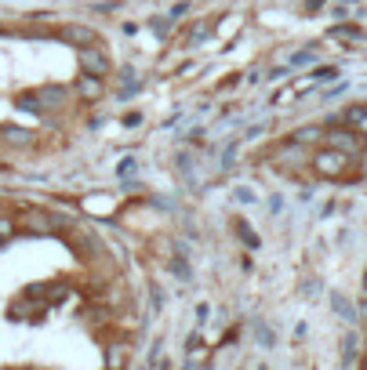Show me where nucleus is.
<instances>
[{
    "mask_svg": "<svg viewBox=\"0 0 367 370\" xmlns=\"http://www.w3.org/2000/svg\"><path fill=\"white\" fill-rule=\"evenodd\" d=\"M349 160L353 157H346V152H335V149H320L313 157V171L320 174V178H342L349 171Z\"/></svg>",
    "mask_w": 367,
    "mask_h": 370,
    "instance_id": "1",
    "label": "nucleus"
},
{
    "mask_svg": "<svg viewBox=\"0 0 367 370\" xmlns=\"http://www.w3.org/2000/svg\"><path fill=\"white\" fill-rule=\"evenodd\" d=\"M324 138H327V149H335V152H346V157L360 152V131H353V127H342V131H331Z\"/></svg>",
    "mask_w": 367,
    "mask_h": 370,
    "instance_id": "2",
    "label": "nucleus"
},
{
    "mask_svg": "<svg viewBox=\"0 0 367 370\" xmlns=\"http://www.w3.org/2000/svg\"><path fill=\"white\" fill-rule=\"evenodd\" d=\"M80 69L87 73V76H106L109 73V58L102 55L98 47H80Z\"/></svg>",
    "mask_w": 367,
    "mask_h": 370,
    "instance_id": "3",
    "label": "nucleus"
},
{
    "mask_svg": "<svg viewBox=\"0 0 367 370\" xmlns=\"http://www.w3.org/2000/svg\"><path fill=\"white\" fill-rule=\"evenodd\" d=\"M62 36H66L69 44H77V47H95V30H87V25H66V30H62Z\"/></svg>",
    "mask_w": 367,
    "mask_h": 370,
    "instance_id": "4",
    "label": "nucleus"
},
{
    "mask_svg": "<svg viewBox=\"0 0 367 370\" xmlns=\"http://www.w3.org/2000/svg\"><path fill=\"white\" fill-rule=\"evenodd\" d=\"M77 95L84 98V102H98V98H102V76H80V80H77Z\"/></svg>",
    "mask_w": 367,
    "mask_h": 370,
    "instance_id": "5",
    "label": "nucleus"
},
{
    "mask_svg": "<svg viewBox=\"0 0 367 370\" xmlns=\"http://www.w3.org/2000/svg\"><path fill=\"white\" fill-rule=\"evenodd\" d=\"M342 124H349L353 131H367V106H349L342 113Z\"/></svg>",
    "mask_w": 367,
    "mask_h": 370,
    "instance_id": "6",
    "label": "nucleus"
},
{
    "mask_svg": "<svg viewBox=\"0 0 367 370\" xmlns=\"http://www.w3.org/2000/svg\"><path fill=\"white\" fill-rule=\"evenodd\" d=\"M26 225L33 229V233H52L58 222L52 218V214H44V211H30V214H26Z\"/></svg>",
    "mask_w": 367,
    "mask_h": 370,
    "instance_id": "7",
    "label": "nucleus"
},
{
    "mask_svg": "<svg viewBox=\"0 0 367 370\" xmlns=\"http://www.w3.org/2000/svg\"><path fill=\"white\" fill-rule=\"evenodd\" d=\"M66 87H44V91L41 95H36V98H41V106H33V109H44V106H62V102H66Z\"/></svg>",
    "mask_w": 367,
    "mask_h": 370,
    "instance_id": "8",
    "label": "nucleus"
},
{
    "mask_svg": "<svg viewBox=\"0 0 367 370\" xmlns=\"http://www.w3.org/2000/svg\"><path fill=\"white\" fill-rule=\"evenodd\" d=\"M0 138H4V142H11V146H30L33 142V135L30 131H19V127H0Z\"/></svg>",
    "mask_w": 367,
    "mask_h": 370,
    "instance_id": "9",
    "label": "nucleus"
},
{
    "mask_svg": "<svg viewBox=\"0 0 367 370\" xmlns=\"http://www.w3.org/2000/svg\"><path fill=\"white\" fill-rule=\"evenodd\" d=\"M124 356H128V349L124 345H109V352H106V370H124Z\"/></svg>",
    "mask_w": 367,
    "mask_h": 370,
    "instance_id": "10",
    "label": "nucleus"
},
{
    "mask_svg": "<svg viewBox=\"0 0 367 370\" xmlns=\"http://www.w3.org/2000/svg\"><path fill=\"white\" fill-rule=\"evenodd\" d=\"M331 41L357 44V41H364V33H360V30H353V25H335V30H331Z\"/></svg>",
    "mask_w": 367,
    "mask_h": 370,
    "instance_id": "11",
    "label": "nucleus"
},
{
    "mask_svg": "<svg viewBox=\"0 0 367 370\" xmlns=\"http://www.w3.org/2000/svg\"><path fill=\"white\" fill-rule=\"evenodd\" d=\"M320 138H324V127H306V131H295V135H291V142L309 146V142H320Z\"/></svg>",
    "mask_w": 367,
    "mask_h": 370,
    "instance_id": "12",
    "label": "nucleus"
},
{
    "mask_svg": "<svg viewBox=\"0 0 367 370\" xmlns=\"http://www.w3.org/2000/svg\"><path fill=\"white\" fill-rule=\"evenodd\" d=\"M204 36H208V22H197L193 30H189V41H193V44H200Z\"/></svg>",
    "mask_w": 367,
    "mask_h": 370,
    "instance_id": "13",
    "label": "nucleus"
},
{
    "mask_svg": "<svg viewBox=\"0 0 367 370\" xmlns=\"http://www.w3.org/2000/svg\"><path fill=\"white\" fill-rule=\"evenodd\" d=\"M8 236H15V222H11V218H0V240H8Z\"/></svg>",
    "mask_w": 367,
    "mask_h": 370,
    "instance_id": "14",
    "label": "nucleus"
},
{
    "mask_svg": "<svg viewBox=\"0 0 367 370\" xmlns=\"http://www.w3.org/2000/svg\"><path fill=\"white\" fill-rule=\"evenodd\" d=\"M364 290H367V276H364Z\"/></svg>",
    "mask_w": 367,
    "mask_h": 370,
    "instance_id": "15",
    "label": "nucleus"
}]
</instances>
